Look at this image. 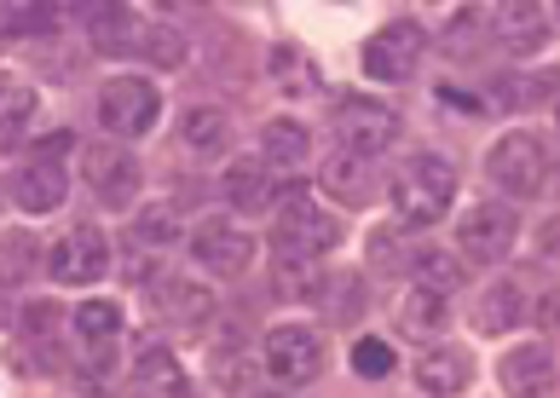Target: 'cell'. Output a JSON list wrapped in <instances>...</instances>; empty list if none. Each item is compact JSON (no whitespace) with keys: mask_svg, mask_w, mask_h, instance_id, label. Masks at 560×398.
Masks as SVG:
<instances>
[{"mask_svg":"<svg viewBox=\"0 0 560 398\" xmlns=\"http://www.w3.org/2000/svg\"><path fill=\"white\" fill-rule=\"evenodd\" d=\"M352 370H359L364 382H382V375H393V347L376 341V335H364V341L352 347Z\"/></svg>","mask_w":560,"mask_h":398,"instance_id":"836d02e7","label":"cell"},{"mask_svg":"<svg viewBox=\"0 0 560 398\" xmlns=\"http://www.w3.org/2000/svg\"><path fill=\"white\" fill-rule=\"evenodd\" d=\"M18 324H24V335H40V341H47V335H58V324H65V306L58 301H30L24 312H18Z\"/></svg>","mask_w":560,"mask_h":398,"instance_id":"e575fe53","label":"cell"},{"mask_svg":"<svg viewBox=\"0 0 560 398\" xmlns=\"http://www.w3.org/2000/svg\"><path fill=\"white\" fill-rule=\"evenodd\" d=\"M399 324L410 329V335H440L445 324H451V312H445V295L440 289H410L405 295V312H399Z\"/></svg>","mask_w":560,"mask_h":398,"instance_id":"484cf974","label":"cell"},{"mask_svg":"<svg viewBox=\"0 0 560 398\" xmlns=\"http://www.w3.org/2000/svg\"><path fill=\"white\" fill-rule=\"evenodd\" d=\"M549 81V104H555V116H560V75H544Z\"/></svg>","mask_w":560,"mask_h":398,"instance_id":"f35d334b","label":"cell"},{"mask_svg":"<svg viewBox=\"0 0 560 398\" xmlns=\"http://www.w3.org/2000/svg\"><path fill=\"white\" fill-rule=\"evenodd\" d=\"M133 52H144L156 70H174V65H185V35L174 24H139Z\"/></svg>","mask_w":560,"mask_h":398,"instance_id":"83f0119b","label":"cell"},{"mask_svg":"<svg viewBox=\"0 0 560 398\" xmlns=\"http://www.w3.org/2000/svg\"><path fill=\"white\" fill-rule=\"evenodd\" d=\"M12 35H24V12H12L7 0H0V40H12Z\"/></svg>","mask_w":560,"mask_h":398,"instance_id":"8d00e7d4","label":"cell"},{"mask_svg":"<svg viewBox=\"0 0 560 398\" xmlns=\"http://www.w3.org/2000/svg\"><path fill=\"white\" fill-rule=\"evenodd\" d=\"M336 243H341V220L329 214V208H318L313 191L289 185V191L278 197V232H272L278 260H318Z\"/></svg>","mask_w":560,"mask_h":398,"instance_id":"7a4b0ae2","label":"cell"},{"mask_svg":"<svg viewBox=\"0 0 560 398\" xmlns=\"http://www.w3.org/2000/svg\"><path fill=\"white\" fill-rule=\"evenodd\" d=\"M491 35H497V47H509L514 58H532V52H544V40H549V17L537 0H503Z\"/></svg>","mask_w":560,"mask_h":398,"instance_id":"7c38bea8","label":"cell"},{"mask_svg":"<svg viewBox=\"0 0 560 398\" xmlns=\"http://www.w3.org/2000/svg\"><path fill=\"white\" fill-rule=\"evenodd\" d=\"M336 139L341 151H359V156H382L393 139H399V116L376 98H341L336 104Z\"/></svg>","mask_w":560,"mask_h":398,"instance_id":"52a82bcc","label":"cell"},{"mask_svg":"<svg viewBox=\"0 0 560 398\" xmlns=\"http://www.w3.org/2000/svg\"><path fill=\"white\" fill-rule=\"evenodd\" d=\"M214 382L232 393V387H255V375H248L243 352H214Z\"/></svg>","mask_w":560,"mask_h":398,"instance_id":"d590c367","label":"cell"},{"mask_svg":"<svg viewBox=\"0 0 560 398\" xmlns=\"http://www.w3.org/2000/svg\"><path fill=\"white\" fill-rule=\"evenodd\" d=\"M220 191H225V202H237L243 214L272 208V202H278V191H272V162H237V167H225Z\"/></svg>","mask_w":560,"mask_h":398,"instance_id":"d6986e66","label":"cell"},{"mask_svg":"<svg viewBox=\"0 0 560 398\" xmlns=\"http://www.w3.org/2000/svg\"><path fill=\"white\" fill-rule=\"evenodd\" d=\"M156 312L179 329H202L214 318V289H202L191 278H168V283H156Z\"/></svg>","mask_w":560,"mask_h":398,"instance_id":"5bb4252c","label":"cell"},{"mask_svg":"<svg viewBox=\"0 0 560 398\" xmlns=\"http://www.w3.org/2000/svg\"><path fill=\"white\" fill-rule=\"evenodd\" d=\"M549 375H555L549 347H514L503 359V387L509 393H537V387H549Z\"/></svg>","mask_w":560,"mask_h":398,"instance_id":"7402d4cb","label":"cell"},{"mask_svg":"<svg viewBox=\"0 0 560 398\" xmlns=\"http://www.w3.org/2000/svg\"><path fill=\"white\" fill-rule=\"evenodd\" d=\"M318 295H324L329 324H359V312H364V278H359V271H336Z\"/></svg>","mask_w":560,"mask_h":398,"instance_id":"4316f807","label":"cell"},{"mask_svg":"<svg viewBox=\"0 0 560 398\" xmlns=\"http://www.w3.org/2000/svg\"><path fill=\"white\" fill-rule=\"evenodd\" d=\"M468 382H474V359L463 347H433L417 359V387L422 393L451 398V393H468Z\"/></svg>","mask_w":560,"mask_h":398,"instance_id":"e0dca14e","label":"cell"},{"mask_svg":"<svg viewBox=\"0 0 560 398\" xmlns=\"http://www.w3.org/2000/svg\"><path fill=\"white\" fill-rule=\"evenodd\" d=\"M451 202H456V167L445 156L417 151L399 174H393V214L405 225H422L428 232L433 220L451 214Z\"/></svg>","mask_w":560,"mask_h":398,"instance_id":"6da1fadb","label":"cell"},{"mask_svg":"<svg viewBox=\"0 0 560 398\" xmlns=\"http://www.w3.org/2000/svg\"><path fill=\"white\" fill-rule=\"evenodd\" d=\"M156 7H162V12H197L202 0H156Z\"/></svg>","mask_w":560,"mask_h":398,"instance_id":"74e56055","label":"cell"},{"mask_svg":"<svg viewBox=\"0 0 560 398\" xmlns=\"http://www.w3.org/2000/svg\"><path fill=\"white\" fill-rule=\"evenodd\" d=\"M35 260H40V248H35V237H24V232H7L0 237V283H24L30 271H35Z\"/></svg>","mask_w":560,"mask_h":398,"instance_id":"f546056e","label":"cell"},{"mask_svg":"<svg viewBox=\"0 0 560 398\" xmlns=\"http://www.w3.org/2000/svg\"><path fill=\"white\" fill-rule=\"evenodd\" d=\"M491 40V17L480 7H463V12H451V24H445V52L451 58H474Z\"/></svg>","mask_w":560,"mask_h":398,"instance_id":"d4e9b609","label":"cell"},{"mask_svg":"<svg viewBox=\"0 0 560 398\" xmlns=\"http://www.w3.org/2000/svg\"><path fill=\"white\" fill-rule=\"evenodd\" d=\"M133 237H139V243H174V237H185L179 208H174V202H151V208L133 220Z\"/></svg>","mask_w":560,"mask_h":398,"instance_id":"4dcf8cb0","label":"cell"},{"mask_svg":"<svg viewBox=\"0 0 560 398\" xmlns=\"http://www.w3.org/2000/svg\"><path fill=\"white\" fill-rule=\"evenodd\" d=\"M81 174H88L93 197L105 208H128L139 197V162H133V151H121V144H88V151H81Z\"/></svg>","mask_w":560,"mask_h":398,"instance_id":"30bf717a","label":"cell"},{"mask_svg":"<svg viewBox=\"0 0 560 398\" xmlns=\"http://www.w3.org/2000/svg\"><path fill=\"white\" fill-rule=\"evenodd\" d=\"M191 255H197V266L220 271V278H243V271L255 266V237L232 220H209L191 232Z\"/></svg>","mask_w":560,"mask_h":398,"instance_id":"8fae6325","label":"cell"},{"mask_svg":"<svg viewBox=\"0 0 560 398\" xmlns=\"http://www.w3.org/2000/svg\"><path fill=\"white\" fill-rule=\"evenodd\" d=\"M47 271L58 283H98L110 271V237L98 232V225H75V232H65L52 243V255H47Z\"/></svg>","mask_w":560,"mask_h":398,"instance_id":"ba28073f","label":"cell"},{"mask_svg":"<svg viewBox=\"0 0 560 398\" xmlns=\"http://www.w3.org/2000/svg\"><path fill=\"white\" fill-rule=\"evenodd\" d=\"M70 329H75L88 347H110L116 335H121V306H116V301H88V306L70 312Z\"/></svg>","mask_w":560,"mask_h":398,"instance_id":"cb8c5ba5","label":"cell"},{"mask_svg":"<svg viewBox=\"0 0 560 398\" xmlns=\"http://www.w3.org/2000/svg\"><path fill=\"white\" fill-rule=\"evenodd\" d=\"M486 174H491V185L503 197H514V202H526V197H537L549 185V151H544V139H532V133H503L486 151Z\"/></svg>","mask_w":560,"mask_h":398,"instance_id":"3957f363","label":"cell"},{"mask_svg":"<svg viewBox=\"0 0 560 398\" xmlns=\"http://www.w3.org/2000/svg\"><path fill=\"white\" fill-rule=\"evenodd\" d=\"M526 318V295H521V283H497L486 289V301H480V335H509L514 324Z\"/></svg>","mask_w":560,"mask_h":398,"instance_id":"603a6c76","label":"cell"},{"mask_svg":"<svg viewBox=\"0 0 560 398\" xmlns=\"http://www.w3.org/2000/svg\"><path fill=\"white\" fill-rule=\"evenodd\" d=\"M30 116H35V87L18 75H0V133L30 128Z\"/></svg>","mask_w":560,"mask_h":398,"instance_id":"f1b7e54d","label":"cell"},{"mask_svg":"<svg viewBox=\"0 0 560 398\" xmlns=\"http://www.w3.org/2000/svg\"><path fill=\"white\" fill-rule=\"evenodd\" d=\"M260 359H266L272 382L306 387V382H318V370H324V341H318V329H306V324H278V329H266Z\"/></svg>","mask_w":560,"mask_h":398,"instance_id":"5b68a950","label":"cell"},{"mask_svg":"<svg viewBox=\"0 0 560 398\" xmlns=\"http://www.w3.org/2000/svg\"><path fill=\"white\" fill-rule=\"evenodd\" d=\"M278 289H283V295H295V301L318 295V289H324V266H313V260H278Z\"/></svg>","mask_w":560,"mask_h":398,"instance_id":"1f68e13d","label":"cell"},{"mask_svg":"<svg viewBox=\"0 0 560 398\" xmlns=\"http://www.w3.org/2000/svg\"><path fill=\"white\" fill-rule=\"evenodd\" d=\"M318 185L336 202H347V208H364L370 197H376V174H370V156H359V151H341V156H329L324 162V174H318Z\"/></svg>","mask_w":560,"mask_h":398,"instance_id":"9a60e30c","label":"cell"},{"mask_svg":"<svg viewBox=\"0 0 560 398\" xmlns=\"http://www.w3.org/2000/svg\"><path fill=\"white\" fill-rule=\"evenodd\" d=\"M410 266H417V278H422L428 289H440V295H451V289L468 278V271L456 266L451 255H440V248H433V255H422V260H410Z\"/></svg>","mask_w":560,"mask_h":398,"instance_id":"d6a6232c","label":"cell"},{"mask_svg":"<svg viewBox=\"0 0 560 398\" xmlns=\"http://www.w3.org/2000/svg\"><path fill=\"white\" fill-rule=\"evenodd\" d=\"M260 151H266V162L272 167H306V156H313V133L301 128V121H289V116H278V121H266V133H260Z\"/></svg>","mask_w":560,"mask_h":398,"instance_id":"44dd1931","label":"cell"},{"mask_svg":"<svg viewBox=\"0 0 560 398\" xmlns=\"http://www.w3.org/2000/svg\"><path fill=\"white\" fill-rule=\"evenodd\" d=\"M133 387H139V393L179 398V393L191 387V382H185V370H179V359H174L168 347H144L139 359H133Z\"/></svg>","mask_w":560,"mask_h":398,"instance_id":"ffe728a7","label":"cell"},{"mask_svg":"<svg viewBox=\"0 0 560 398\" xmlns=\"http://www.w3.org/2000/svg\"><path fill=\"white\" fill-rule=\"evenodd\" d=\"M65 197H70V174L58 162H30L12 174V202L24 214H52V208H65Z\"/></svg>","mask_w":560,"mask_h":398,"instance_id":"4fadbf2b","label":"cell"},{"mask_svg":"<svg viewBox=\"0 0 560 398\" xmlns=\"http://www.w3.org/2000/svg\"><path fill=\"white\" fill-rule=\"evenodd\" d=\"M555 17H560V0H555Z\"/></svg>","mask_w":560,"mask_h":398,"instance_id":"ab89813d","label":"cell"},{"mask_svg":"<svg viewBox=\"0 0 560 398\" xmlns=\"http://www.w3.org/2000/svg\"><path fill=\"white\" fill-rule=\"evenodd\" d=\"M156 116H162V93H156V81H144V75H116L98 87V121L116 133V139H144L156 128Z\"/></svg>","mask_w":560,"mask_h":398,"instance_id":"277c9868","label":"cell"},{"mask_svg":"<svg viewBox=\"0 0 560 398\" xmlns=\"http://www.w3.org/2000/svg\"><path fill=\"white\" fill-rule=\"evenodd\" d=\"M225 139H232V121H225L220 104H191V110L179 116V144L191 156H220Z\"/></svg>","mask_w":560,"mask_h":398,"instance_id":"ac0fdd59","label":"cell"},{"mask_svg":"<svg viewBox=\"0 0 560 398\" xmlns=\"http://www.w3.org/2000/svg\"><path fill=\"white\" fill-rule=\"evenodd\" d=\"M514 232H521V220H514V208L503 202H468V214L456 220V243H463L468 260L480 266H497L514 248Z\"/></svg>","mask_w":560,"mask_h":398,"instance_id":"8992f818","label":"cell"},{"mask_svg":"<svg viewBox=\"0 0 560 398\" xmlns=\"http://www.w3.org/2000/svg\"><path fill=\"white\" fill-rule=\"evenodd\" d=\"M422 24H410V17H393L387 30L370 35V47H364V70L376 75V81H410L422 65Z\"/></svg>","mask_w":560,"mask_h":398,"instance_id":"9c48e42d","label":"cell"},{"mask_svg":"<svg viewBox=\"0 0 560 398\" xmlns=\"http://www.w3.org/2000/svg\"><path fill=\"white\" fill-rule=\"evenodd\" d=\"M266 70H272L283 98H318V81H324L318 75V58L306 52V47H295V40H283V47L266 52Z\"/></svg>","mask_w":560,"mask_h":398,"instance_id":"2e32d148","label":"cell"}]
</instances>
